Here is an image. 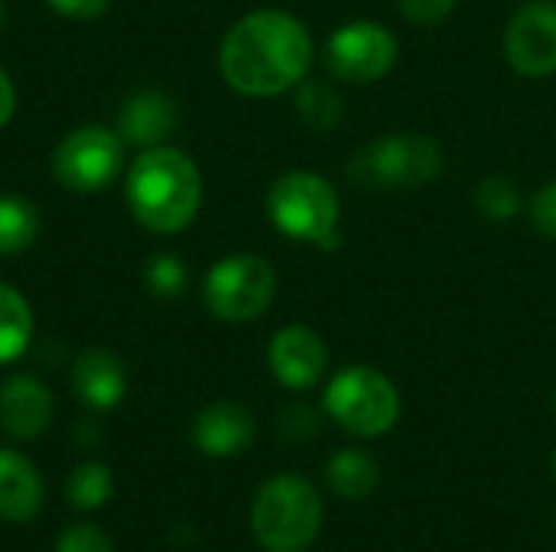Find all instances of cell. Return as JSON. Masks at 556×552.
I'll list each match as a JSON object with an SVG mask.
<instances>
[{
    "label": "cell",
    "instance_id": "cell-3",
    "mask_svg": "<svg viewBox=\"0 0 556 552\" xmlns=\"http://www.w3.org/2000/svg\"><path fill=\"white\" fill-rule=\"evenodd\" d=\"M323 527V498L303 475H274L251 504V530L267 552H303Z\"/></svg>",
    "mask_w": 556,
    "mask_h": 552
},
{
    "label": "cell",
    "instance_id": "cell-19",
    "mask_svg": "<svg viewBox=\"0 0 556 552\" xmlns=\"http://www.w3.org/2000/svg\"><path fill=\"white\" fill-rule=\"evenodd\" d=\"M293 107L300 114V120L316 130V133H329L332 127L342 124V98L339 91L329 85V81H319V78H303L296 88H293Z\"/></svg>",
    "mask_w": 556,
    "mask_h": 552
},
{
    "label": "cell",
    "instance_id": "cell-17",
    "mask_svg": "<svg viewBox=\"0 0 556 552\" xmlns=\"http://www.w3.org/2000/svg\"><path fill=\"white\" fill-rule=\"evenodd\" d=\"M326 482H329V488L339 498L358 501V498H368L378 488L381 468H378V462L368 452H362V449H342V452H336L329 459Z\"/></svg>",
    "mask_w": 556,
    "mask_h": 552
},
{
    "label": "cell",
    "instance_id": "cell-2",
    "mask_svg": "<svg viewBox=\"0 0 556 552\" xmlns=\"http://www.w3.org/2000/svg\"><path fill=\"white\" fill-rule=\"evenodd\" d=\"M124 198L137 224L153 234H176L202 208V172L182 150L150 146L127 166Z\"/></svg>",
    "mask_w": 556,
    "mask_h": 552
},
{
    "label": "cell",
    "instance_id": "cell-18",
    "mask_svg": "<svg viewBox=\"0 0 556 552\" xmlns=\"http://www.w3.org/2000/svg\"><path fill=\"white\" fill-rule=\"evenodd\" d=\"M33 338V309L20 290L0 283V364L16 361Z\"/></svg>",
    "mask_w": 556,
    "mask_h": 552
},
{
    "label": "cell",
    "instance_id": "cell-29",
    "mask_svg": "<svg viewBox=\"0 0 556 552\" xmlns=\"http://www.w3.org/2000/svg\"><path fill=\"white\" fill-rule=\"evenodd\" d=\"M13 111H16V88H13L10 75L0 68V127H7V124H10Z\"/></svg>",
    "mask_w": 556,
    "mask_h": 552
},
{
    "label": "cell",
    "instance_id": "cell-6",
    "mask_svg": "<svg viewBox=\"0 0 556 552\" xmlns=\"http://www.w3.org/2000/svg\"><path fill=\"white\" fill-rule=\"evenodd\" d=\"M326 413L358 439H378L401 420V394L394 381L368 364L339 371L326 387Z\"/></svg>",
    "mask_w": 556,
    "mask_h": 552
},
{
    "label": "cell",
    "instance_id": "cell-11",
    "mask_svg": "<svg viewBox=\"0 0 556 552\" xmlns=\"http://www.w3.org/2000/svg\"><path fill=\"white\" fill-rule=\"evenodd\" d=\"M267 364L274 377L290 390L313 387L329 364V351L323 335H316L306 325H287L280 329L267 345Z\"/></svg>",
    "mask_w": 556,
    "mask_h": 552
},
{
    "label": "cell",
    "instance_id": "cell-7",
    "mask_svg": "<svg viewBox=\"0 0 556 552\" xmlns=\"http://www.w3.org/2000/svg\"><path fill=\"white\" fill-rule=\"evenodd\" d=\"M277 296V273L257 254H231L205 273V309L218 322H254Z\"/></svg>",
    "mask_w": 556,
    "mask_h": 552
},
{
    "label": "cell",
    "instance_id": "cell-12",
    "mask_svg": "<svg viewBox=\"0 0 556 552\" xmlns=\"http://www.w3.org/2000/svg\"><path fill=\"white\" fill-rule=\"evenodd\" d=\"M179 127V104L160 91V88H143L130 94L117 114V133L127 146L150 150L163 146Z\"/></svg>",
    "mask_w": 556,
    "mask_h": 552
},
{
    "label": "cell",
    "instance_id": "cell-14",
    "mask_svg": "<svg viewBox=\"0 0 556 552\" xmlns=\"http://www.w3.org/2000/svg\"><path fill=\"white\" fill-rule=\"evenodd\" d=\"M192 439L205 455H215V459L235 455L251 446L254 416L244 403H235V400L208 403L192 423Z\"/></svg>",
    "mask_w": 556,
    "mask_h": 552
},
{
    "label": "cell",
    "instance_id": "cell-9",
    "mask_svg": "<svg viewBox=\"0 0 556 552\" xmlns=\"http://www.w3.org/2000/svg\"><path fill=\"white\" fill-rule=\"evenodd\" d=\"M397 62V39L375 20L342 23L326 42V68L336 81L371 85Z\"/></svg>",
    "mask_w": 556,
    "mask_h": 552
},
{
    "label": "cell",
    "instance_id": "cell-26",
    "mask_svg": "<svg viewBox=\"0 0 556 552\" xmlns=\"http://www.w3.org/2000/svg\"><path fill=\"white\" fill-rule=\"evenodd\" d=\"M456 0H397V10L417 26H437L453 13Z\"/></svg>",
    "mask_w": 556,
    "mask_h": 552
},
{
    "label": "cell",
    "instance_id": "cell-30",
    "mask_svg": "<svg viewBox=\"0 0 556 552\" xmlns=\"http://www.w3.org/2000/svg\"><path fill=\"white\" fill-rule=\"evenodd\" d=\"M0 29H3V0H0Z\"/></svg>",
    "mask_w": 556,
    "mask_h": 552
},
{
    "label": "cell",
    "instance_id": "cell-31",
    "mask_svg": "<svg viewBox=\"0 0 556 552\" xmlns=\"http://www.w3.org/2000/svg\"><path fill=\"white\" fill-rule=\"evenodd\" d=\"M554 475H556V452H554Z\"/></svg>",
    "mask_w": 556,
    "mask_h": 552
},
{
    "label": "cell",
    "instance_id": "cell-8",
    "mask_svg": "<svg viewBox=\"0 0 556 552\" xmlns=\"http://www.w3.org/2000/svg\"><path fill=\"white\" fill-rule=\"evenodd\" d=\"M124 140L117 130L85 124L52 150V176L68 192H101L124 169Z\"/></svg>",
    "mask_w": 556,
    "mask_h": 552
},
{
    "label": "cell",
    "instance_id": "cell-16",
    "mask_svg": "<svg viewBox=\"0 0 556 552\" xmlns=\"http://www.w3.org/2000/svg\"><path fill=\"white\" fill-rule=\"evenodd\" d=\"M42 501L46 485L36 465L13 449H0V521L26 524L39 517Z\"/></svg>",
    "mask_w": 556,
    "mask_h": 552
},
{
    "label": "cell",
    "instance_id": "cell-4",
    "mask_svg": "<svg viewBox=\"0 0 556 552\" xmlns=\"http://www.w3.org/2000/svg\"><path fill=\"white\" fill-rule=\"evenodd\" d=\"M267 215L290 241L336 247L339 244V195L316 172H287L267 192Z\"/></svg>",
    "mask_w": 556,
    "mask_h": 552
},
{
    "label": "cell",
    "instance_id": "cell-1",
    "mask_svg": "<svg viewBox=\"0 0 556 552\" xmlns=\"http://www.w3.org/2000/svg\"><path fill=\"white\" fill-rule=\"evenodd\" d=\"M313 65L309 29L283 10H254L222 39L218 68L228 88L244 98H277L293 91Z\"/></svg>",
    "mask_w": 556,
    "mask_h": 552
},
{
    "label": "cell",
    "instance_id": "cell-27",
    "mask_svg": "<svg viewBox=\"0 0 556 552\" xmlns=\"http://www.w3.org/2000/svg\"><path fill=\"white\" fill-rule=\"evenodd\" d=\"M531 221L544 238L556 241V179L541 185L538 195L531 198Z\"/></svg>",
    "mask_w": 556,
    "mask_h": 552
},
{
    "label": "cell",
    "instance_id": "cell-10",
    "mask_svg": "<svg viewBox=\"0 0 556 552\" xmlns=\"http://www.w3.org/2000/svg\"><path fill=\"white\" fill-rule=\"evenodd\" d=\"M505 59L528 78L556 72V3H525L505 29Z\"/></svg>",
    "mask_w": 556,
    "mask_h": 552
},
{
    "label": "cell",
    "instance_id": "cell-15",
    "mask_svg": "<svg viewBox=\"0 0 556 552\" xmlns=\"http://www.w3.org/2000/svg\"><path fill=\"white\" fill-rule=\"evenodd\" d=\"M72 390L91 410H114L127 394V371L108 348H85L72 364Z\"/></svg>",
    "mask_w": 556,
    "mask_h": 552
},
{
    "label": "cell",
    "instance_id": "cell-24",
    "mask_svg": "<svg viewBox=\"0 0 556 552\" xmlns=\"http://www.w3.org/2000/svg\"><path fill=\"white\" fill-rule=\"evenodd\" d=\"M55 552H117L111 537L94 524H72L62 530Z\"/></svg>",
    "mask_w": 556,
    "mask_h": 552
},
{
    "label": "cell",
    "instance_id": "cell-32",
    "mask_svg": "<svg viewBox=\"0 0 556 552\" xmlns=\"http://www.w3.org/2000/svg\"><path fill=\"white\" fill-rule=\"evenodd\" d=\"M554 410H556V390H554Z\"/></svg>",
    "mask_w": 556,
    "mask_h": 552
},
{
    "label": "cell",
    "instance_id": "cell-22",
    "mask_svg": "<svg viewBox=\"0 0 556 552\" xmlns=\"http://www.w3.org/2000/svg\"><path fill=\"white\" fill-rule=\"evenodd\" d=\"M476 208L489 218V221H511L521 211V189L515 179L508 176H489L479 182L476 189Z\"/></svg>",
    "mask_w": 556,
    "mask_h": 552
},
{
    "label": "cell",
    "instance_id": "cell-5",
    "mask_svg": "<svg viewBox=\"0 0 556 552\" xmlns=\"http://www.w3.org/2000/svg\"><path fill=\"white\" fill-rule=\"evenodd\" d=\"M446 166L443 146L427 133H391L352 156L345 172L362 189H417L433 182Z\"/></svg>",
    "mask_w": 556,
    "mask_h": 552
},
{
    "label": "cell",
    "instance_id": "cell-25",
    "mask_svg": "<svg viewBox=\"0 0 556 552\" xmlns=\"http://www.w3.org/2000/svg\"><path fill=\"white\" fill-rule=\"evenodd\" d=\"M277 429L287 442H309L319 429V416L306 403H293L280 413Z\"/></svg>",
    "mask_w": 556,
    "mask_h": 552
},
{
    "label": "cell",
    "instance_id": "cell-23",
    "mask_svg": "<svg viewBox=\"0 0 556 552\" xmlns=\"http://www.w3.org/2000/svg\"><path fill=\"white\" fill-rule=\"evenodd\" d=\"M143 280H147V290L160 299H176L186 293V283H189V270L182 264V257L176 254H156L147 260L143 267Z\"/></svg>",
    "mask_w": 556,
    "mask_h": 552
},
{
    "label": "cell",
    "instance_id": "cell-13",
    "mask_svg": "<svg viewBox=\"0 0 556 552\" xmlns=\"http://www.w3.org/2000/svg\"><path fill=\"white\" fill-rule=\"evenodd\" d=\"M52 423V394L36 377H10L0 387V429L16 442L39 439Z\"/></svg>",
    "mask_w": 556,
    "mask_h": 552
},
{
    "label": "cell",
    "instance_id": "cell-28",
    "mask_svg": "<svg viewBox=\"0 0 556 552\" xmlns=\"http://www.w3.org/2000/svg\"><path fill=\"white\" fill-rule=\"evenodd\" d=\"M55 13L72 16V20H94L101 13H108V7L114 0H46Z\"/></svg>",
    "mask_w": 556,
    "mask_h": 552
},
{
    "label": "cell",
    "instance_id": "cell-21",
    "mask_svg": "<svg viewBox=\"0 0 556 552\" xmlns=\"http://www.w3.org/2000/svg\"><path fill=\"white\" fill-rule=\"evenodd\" d=\"M111 491H114V478H111L108 465H101V462L75 465L65 482V501L78 511H98L101 504H108Z\"/></svg>",
    "mask_w": 556,
    "mask_h": 552
},
{
    "label": "cell",
    "instance_id": "cell-20",
    "mask_svg": "<svg viewBox=\"0 0 556 552\" xmlns=\"http://www.w3.org/2000/svg\"><path fill=\"white\" fill-rule=\"evenodd\" d=\"M39 208L23 195H0V257L33 247L39 238Z\"/></svg>",
    "mask_w": 556,
    "mask_h": 552
}]
</instances>
